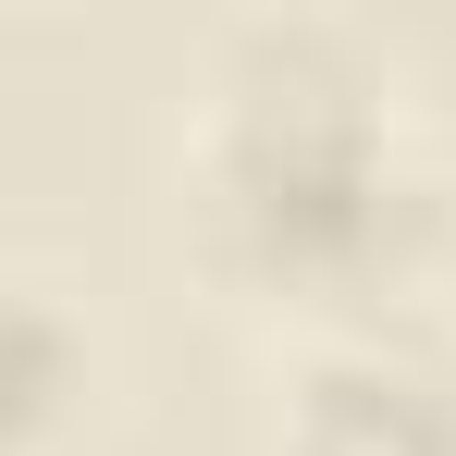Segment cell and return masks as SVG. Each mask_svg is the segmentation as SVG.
Returning a JSON list of instances; mask_svg holds the SVG:
<instances>
[{
	"instance_id": "obj_1",
	"label": "cell",
	"mask_w": 456,
	"mask_h": 456,
	"mask_svg": "<svg viewBox=\"0 0 456 456\" xmlns=\"http://www.w3.org/2000/svg\"><path fill=\"white\" fill-rule=\"evenodd\" d=\"M185 259L272 333L432 321L456 272V185L395 111V50L333 12H247L210 37L185 198Z\"/></svg>"
},
{
	"instance_id": "obj_2",
	"label": "cell",
	"mask_w": 456,
	"mask_h": 456,
	"mask_svg": "<svg viewBox=\"0 0 456 456\" xmlns=\"http://www.w3.org/2000/svg\"><path fill=\"white\" fill-rule=\"evenodd\" d=\"M272 456H456V333L444 321H382L321 333L284 370Z\"/></svg>"
},
{
	"instance_id": "obj_3",
	"label": "cell",
	"mask_w": 456,
	"mask_h": 456,
	"mask_svg": "<svg viewBox=\"0 0 456 456\" xmlns=\"http://www.w3.org/2000/svg\"><path fill=\"white\" fill-rule=\"evenodd\" d=\"M99 432V333L86 308L0 259V456H75Z\"/></svg>"
}]
</instances>
